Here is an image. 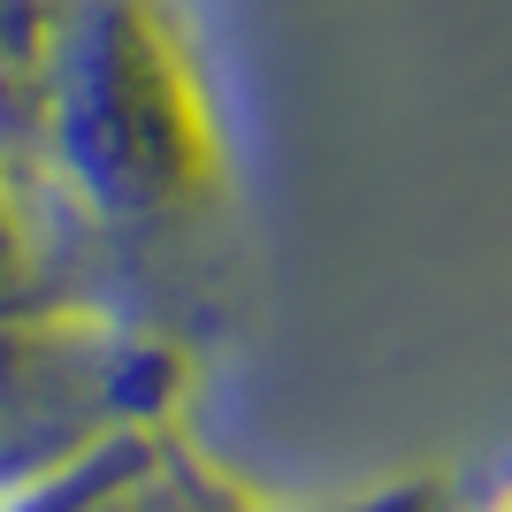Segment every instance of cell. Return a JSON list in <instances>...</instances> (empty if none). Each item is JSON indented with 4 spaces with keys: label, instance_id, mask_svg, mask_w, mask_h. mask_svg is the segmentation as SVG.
I'll list each match as a JSON object with an SVG mask.
<instances>
[{
    "label": "cell",
    "instance_id": "cell-1",
    "mask_svg": "<svg viewBox=\"0 0 512 512\" xmlns=\"http://www.w3.org/2000/svg\"><path fill=\"white\" fill-rule=\"evenodd\" d=\"M31 161L107 237L138 306L192 337L184 283L230 230L237 176L176 0H69Z\"/></svg>",
    "mask_w": 512,
    "mask_h": 512
},
{
    "label": "cell",
    "instance_id": "cell-2",
    "mask_svg": "<svg viewBox=\"0 0 512 512\" xmlns=\"http://www.w3.org/2000/svg\"><path fill=\"white\" fill-rule=\"evenodd\" d=\"M0 512H283V505H260L253 490H237L184 436V421H153L123 444H107L100 459L69 467L62 482L8 497ZM344 512H444V497L398 490V497H367V505H344Z\"/></svg>",
    "mask_w": 512,
    "mask_h": 512
},
{
    "label": "cell",
    "instance_id": "cell-3",
    "mask_svg": "<svg viewBox=\"0 0 512 512\" xmlns=\"http://www.w3.org/2000/svg\"><path fill=\"white\" fill-rule=\"evenodd\" d=\"M482 512H512V482H505V490H497V497H490Z\"/></svg>",
    "mask_w": 512,
    "mask_h": 512
}]
</instances>
